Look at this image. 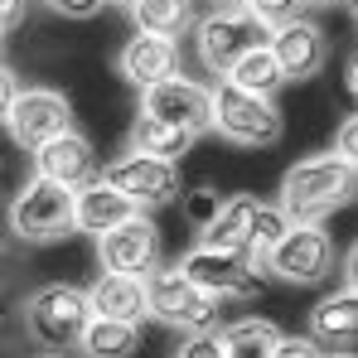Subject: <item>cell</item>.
Segmentation results:
<instances>
[{"label":"cell","instance_id":"e575fe53","mask_svg":"<svg viewBox=\"0 0 358 358\" xmlns=\"http://www.w3.org/2000/svg\"><path fill=\"white\" fill-rule=\"evenodd\" d=\"M300 5H310V10H334V5H349V0H300Z\"/></svg>","mask_w":358,"mask_h":358},{"label":"cell","instance_id":"5b68a950","mask_svg":"<svg viewBox=\"0 0 358 358\" xmlns=\"http://www.w3.org/2000/svg\"><path fill=\"white\" fill-rule=\"evenodd\" d=\"M5 228L20 242H34V247L73 238V189H63L44 175H29L24 189H15V199H10Z\"/></svg>","mask_w":358,"mask_h":358},{"label":"cell","instance_id":"836d02e7","mask_svg":"<svg viewBox=\"0 0 358 358\" xmlns=\"http://www.w3.org/2000/svg\"><path fill=\"white\" fill-rule=\"evenodd\" d=\"M344 87H349V92L358 87V59H349V63H344Z\"/></svg>","mask_w":358,"mask_h":358},{"label":"cell","instance_id":"1f68e13d","mask_svg":"<svg viewBox=\"0 0 358 358\" xmlns=\"http://www.w3.org/2000/svg\"><path fill=\"white\" fill-rule=\"evenodd\" d=\"M15 92H20V73H15L10 63L0 59V121H5V112H10V102H15Z\"/></svg>","mask_w":358,"mask_h":358},{"label":"cell","instance_id":"ffe728a7","mask_svg":"<svg viewBox=\"0 0 358 358\" xmlns=\"http://www.w3.org/2000/svg\"><path fill=\"white\" fill-rule=\"evenodd\" d=\"M126 10H131L136 29L165 34V39H184L194 29V20H199V5L194 0H131Z\"/></svg>","mask_w":358,"mask_h":358},{"label":"cell","instance_id":"277c9868","mask_svg":"<svg viewBox=\"0 0 358 358\" xmlns=\"http://www.w3.org/2000/svg\"><path fill=\"white\" fill-rule=\"evenodd\" d=\"M141 281H145V315L160 320L165 329H179V334L218 329L223 300H213L208 291H199V286L179 271V262H155Z\"/></svg>","mask_w":358,"mask_h":358},{"label":"cell","instance_id":"74e56055","mask_svg":"<svg viewBox=\"0 0 358 358\" xmlns=\"http://www.w3.org/2000/svg\"><path fill=\"white\" fill-rule=\"evenodd\" d=\"M107 5H121V10H126V5H131V0H107Z\"/></svg>","mask_w":358,"mask_h":358},{"label":"cell","instance_id":"cb8c5ba5","mask_svg":"<svg viewBox=\"0 0 358 358\" xmlns=\"http://www.w3.org/2000/svg\"><path fill=\"white\" fill-rule=\"evenodd\" d=\"M228 83H238L242 92H257V97H276L281 87H286V78H281V68L271 59V49L266 44H257V49H247L228 73H223Z\"/></svg>","mask_w":358,"mask_h":358},{"label":"cell","instance_id":"6da1fadb","mask_svg":"<svg viewBox=\"0 0 358 358\" xmlns=\"http://www.w3.org/2000/svg\"><path fill=\"white\" fill-rule=\"evenodd\" d=\"M358 194V165L339 160L334 150L324 155H305L281 175V199L276 208L286 213V223H329L339 208H349Z\"/></svg>","mask_w":358,"mask_h":358},{"label":"cell","instance_id":"484cf974","mask_svg":"<svg viewBox=\"0 0 358 358\" xmlns=\"http://www.w3.org/2000/svg\"><path fill=\"white\" fill-rule=\"evenodd\" d=\"M218 199H223V194H218V189H208V184H199V189H179V208H184V218H189V223H194V233H199V228H203V223H208V218H213V208H218Z\"/></svg>","mask_w":358,"mask_h":358},{"label":"cell","instance_id":"603a6c76","mask_svg":"<svg viewBox=\"0 0 358 358\" xmlns=\"http://www.w3.org/2000/svg\"><path fill=\"white\" fill-rule=\"evenodd\" d=\"M276 339H281V329L271 320H262V315H242L233 324H218L223 358H266Z\"/></svg>","mask_w":358,"mask_h":358},{"label":"cell","instance_id":"d590c367","mask_svg":"<svg viewBox=\"0 0 358 358\" xmlns=\"http://www.w3.org/2000/svg\"><path fill=\"white\" fill-rule=\"evenodd\" d=\"M320 358H354V349H339V354H329V349H324Z\"/></svg>","mask_w":358,"mask_h":358},{"label":"cell","instance_id":"d6986e66","mask_svg":"<svg viewBox=\"0 0 358 358\" xmlns=\"http://www.w3.org/2000/svg\"><path fill=\"white\" fill-rule=\"evenodd\" d=\"M257 203H262V199H252V194H228V199H218L213 218L199 228V242H203V247H228V252H242L247 228H252V218H257Z\"/></svg>","mask_w":358,"mask_h":358},{"label":"cell","instance_id":"3957f363","mask_svg":"<svg viewBox=\"0 0 358 358\" xmlns=\"http://www.w3.org/2000/svg\"><path fill=\"white\" fill-rule=\"evenodd\" d=\"M208 97H213L208 131H218L238 150H266V145H276L286 136V121H281L276 97L242 92L238 83H228V78H218V87H208Z\"/></svg>","mask_w":358,"mask_h":358},{"label":"cell","instance_id":"8992f818","mask_svg":"<svg viewBox=\"0 0 358 358\" xmlns=\"http://www.w3.org/2000/svg\"><path fill=\"white\" fill-rule=\"evenodd\" d=\"M87 320H92L87 291L68 286V281H49V286H39L34 296L24 300V329L44 349H78Z\"/></svg>","mask_w":358,"mask_h":358},{"label":"cell","instance_id":"9c48e42d","mask_svg":"<svg viewBox=\"0 0 358 358\" xmlns=\"http://www.w3.org/2000/svg\"><path fill=\"white\" fill-rule=\"evenodd\" d=\"M97 175L107 179L112 189H121L136 208H165V203H175L179 189H184L175 160H160V155H145V150H126L121 160L102 165Z\"/></svg>","mask_w":358,"mask_h":358},{"label":"cell","instance_id":"8fae6325","mask_svg":"<svg viewBox=\"0 0 358 358\" xmlns=\"http://www.w3.org/2000/svg\"><path fill=\"white\" fill-rule=\"evenodd\" d=\"M141 112L170 121V126L189 131V136H203L208 121H213V97H208V83L184 78V73H170V78L141 87Z\"/></svg>","mask_w":358,"mask_h":358},{"label":"cell","instance_id":"8d00e7d4","mask_svg":"<svg viewBox=\"0 0 358 358\" xmlns=\"http://www.w3.org/2000/svg\"><path fill=\"white\" fill-rule=\"evenodd\" d=\"M39 358H68V349H49V354H39Z\"/></svg>","mask_w":358,"mask_h":358},{"label":"cell","instance_id":"5bb4252c","mask_svg":"<svg viewBox=\"0 0 358 358\" xmlns=\"http://www.w3.org/2000/svg\"><path fill=\"white\" fill-rule=\"evenodd\" d=\"M34 155V175L54 179L63 189H78V184H87V179H97V150H92V141L83 136V131H59V136H49L39 150H29Z\"/></svg>","mask_w":358,"mask_h":358},{"label":"cell","instance_id":"83f0119b","mask_svg":"<svg viewBox=\"0 0 358 358\" xmlns=\"http://www.w3.org/2000/svg\"><path fill=\"white\" fill-rule=\"evenodd\" d=\"M320 354H324V349H320L310 334H281L266 358H320Z\"/></svg>","mask_w":358,"mask_h":358},{"label":"cell","instance_id":"7a4b0ae2","mask_svg":"<svg viewBox=\"0 0 358 358\" xmlns=\"http://www.w3.org/2000/svg\"><path fill=\"white\" fill-rule=\"evenodd\" d=\"M194 54L203 63V73H213V78H223L233 63L247 54V49H257V44H266V34H271V24L266 20H257L247 5L238 0H218L208 15H199L194 20Z\"/></svg>","mask_w":358,"mask_h":358},{"label":"cell","instance_id":"52a82bcc","mask_svg":"<svg viewBox=\"0 0 358 358\" xmlns=\"http://www.w3.org/2000/svg\"><path fill=\"white\" fill-rule=\"evenodd\" d=\"M262 271L286 286H320L334 276V238L324 233V223H291L266 252Z\"/></svg>","mask_w":358,"mask_h":358},{"label":"cell","instance_id":"d4e9b609","mask_svg":"<svg viewBox=\"0 0 358 358\" xmlns=\"http://www.w3.org/2000/svg\"><path fill=\"white\" fill-rule=\"evenodd\" d=\"M291 223H286V213L276 208V203H257V218H252V228H247V242H242V257L262 271V262H266V252L281 242Z\"/></svg>","mask_w":358,"mask_h":358},{"label":"cell","instance_id":"4fadbf2b","mask_svg":"<svg viewBox=\"0 0 358 358\" xmlns=\"http://www.w3.org/2000/svg\"><path fill=\"white\" fill-rule=\"evenodd\" d=\"M160 262V228L141 213L121 218L117 228L97 233V266L102 271H121V276H145Z\"/></svg>","mask_w":358,"mask_h":358},{"label":"cell","instance_id":"f546056e","mask_svg":"<svg viewBox=\"0 0 358 358\" xmlns=\"http://www.w3.org/2000/svg\"><path fill=\"white\" fill-rule=\"evenodd\" d=\"M334 155L358 165V117H354V112L339 121V131H334Z\"/></svg>","mask_w":358,"mask_h":358},{"label":"cell","instance_id":"4316f807","mask_svg":"<svg viewBox=\"0 0 358 358\" xmlns=\"http://www.w3.org/2000/svg\"><path fill=\"white\" fill-rule=\"evenodd\" d=\"M175 358H223L218 329H199V334H184V344L175 349Z\"/></svg>","mask_w":358,"mask_h":358},{"label":"cell","instance_id":"f35d334b","mask_svg":"<svg viewBox=\"0 0 358 358\" xmlns=\"http://www.w3.org/2000/svg\"><path fill=\"white\" fill-rule=\"evenodd\" d=\"M0 49H5V34H0Z\"/></svg>","mask_w":358,"mask_h":358},{"label":"cell","instance_id":"7402d4cb","mask_svg":"<svg viewBox=\"0 0 358 358\" xmlns=\"http://www.w3.org/2000/svg\"><path fill=\"white\" fill-rule=\"evenodd\" d=\"M194 141L199 136H189V131H179L160 117H145V112H136V121H131V150H145V155H160V160H175V165L194 150Z\"/></svg>","mask_w":358,"mask_h":358},{"label":"cell","instance_id":"ba28073f","mask_svg":"<svg viewBox=\"0 0 358 358\" xmlns=\"http://www.w3.org/2000/svg\"><path fill=\"white\" fill-rule=\"evenodd\" d=\"M179 271H184L199 291H208L213 300H262L266 296L262 271H257L242 252H228V247H203V242H194V247L179 257Z\"/></svg>","mask_w":358,"mask_h":358},{"label":"cell","instance_id":"2e32d148","mask_svg":"<svg viewBox=\"0 0 358 358\" xmlns=\"http://www.w3.org/2000/svg\"><path fill=\"white\" fill-rule=\"evenodd\" d=\"M131 213H141L121 189H112L107 179H87V184H78L73 189V233H87V238H97V233H107V228H117L121 218H131Z\"/></svg>","mask_w":358,"mask_h":358},{"label":"cell","instance_id":"d6a6232c","mask_svg":"<svg viewBox=\"0 0 358 358\" xmlns=\"http://www.w3.org/2000/svg\"><path fill=\"white\" fill-rule=\"evenodd\" d=\"M24 10H29V0H0V34H10L15 24H24Z\"/></svg>","mask_w":358,"mask_h":358},{"label":"cell","instance_id":"44dd1931","mask_svg":"<svg viewBox=\"0 0 358 358\" xmlns=\"http://www.w3.org/2000/svg\"><path fill=\"white\" fill-rule=\"evenodd\" d=\"M78 349H83L87 358H131L136 349H141V324H131V320H107V315H92V320L83 324Z\"/></svg>","mask_w":358,"mask_h":358},{"label":"cell","instance_id":"ac0fdd59","mask_svg":"<svg viewBox=\"0 0 358 358\" xmlns=\"http://www.w3.org/2000/svg\"><path fill=\"white\" fill-rule=\"evenodd\" d=\"M87 305L92 315H107V320H131V324H145V281L141 276H121V271H97V281L87 286Z\"/></svg>","mask_w":358,"mask_h":358},{"label":"cell","instance_id":"4dcf8cb0","mask_svg":"<svg viewBox=\"0 0 358 358\" xmlns=\"http://www.w3.org/2000/svg\"><path fill=\"white\" fill-rule=\"evenodd\" d=\"M54 15H63V20H92V15H102V5L107 0H44Z\"/></svg>","mask_w":358,"mask_h":358},{"label":"cell","instance_id":"7c38bea8","mask_svg":"<svg viewBox=\"0 0 358 358\" xmlns=\"http://www.w3.org/2000/svg\"><path fill=\"white\" fill-rule=\"evenodd\" d=\"M266 49H271V59H276V68H281L286 83H310V78L324 73V63H329V34H324L315 20L291 15V20H276V24H271Z\"/></svg>","mask_w":358,"mask_h":358},{"label":"cell","instance_id":"30bf717a","mask_svg":"<svg viewBox=\"0 0 358 358\" xmlns=\"http://www.w3.org/2000/svg\"><path fill=\"white\" fill-rule=\"evenodd\" d=\"M0 126L10 131V141L20 150H39L49 136H59V131L73 126V102L63 97L59 87H20Z\"/></svg>","mask_w":358,"mask_h":358},{"label":"cell","instance_id":"9a60e30c","mask_svg":"<svg viewBox=\"0 0 358 358\" xmlns=\"http://www.w3.org/2000/svg\"><path fill=\"white\" fill-rule=\"evenodd\" d=\"M117 73L131 83V87H150L160 78L179 73V39H165V34H145L136 29L117 54Z\"/></svg>","mask_w":358,"mask_h":358},{"label":"cell","instance_id":"f1b7e54d","mask_svg":"<svg viewBox=\"0 0 358 358\" xmlns=\"http://www.w3.org/2000/svg\"><path fill=\"white\" fill-rule=\"evenodd\" d=\"M238 5H247L257 20H266V24H276V20H291V15H300L305 5L300 0H238Z\"/></svg>","mask_w":358,"mask_h":358},{"label":"cell","instance_id":"e0dca14e","mask_svg":"<svg viewBox=\"0 0 358 358\" xmlns=\"http://www.w3.org/2000/svg\"><path fill=\"white\" fill-rule=\"evenodd\" d=\"M310 339L329 354L339 349H354L358 344V291L339 286L329 296H320L310 305Z\"/></svg>","mask_w":358,"mask_h":358}]
</instances>
